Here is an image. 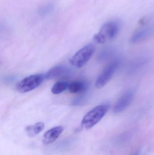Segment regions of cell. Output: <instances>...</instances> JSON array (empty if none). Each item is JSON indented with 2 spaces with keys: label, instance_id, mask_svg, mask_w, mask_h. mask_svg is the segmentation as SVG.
<instances>
[{
  "label": "cell",
  "instance_id": "cell-2",
  "mask_svg": "<svg viewBox=\"0 0 154 155\" xmlns=\"http://www.w3.org/2000/svg\"><path fill=\"white\" fill-rule=\"evenodd\" d=\"M119 30V25L117 22H108L102 26L99 32L94 35V40L98 43H105L114 39L117 35Z\"/></svg>",
  "mask_w": 154,
  "mask_h": 155
},
{
  "label": "cell",
  "instance_id": "cell-4",
  "mask_svg": "<svg viewBox=\"0 0 154 155\" xmlns=\"http://www.w3.org/2000/svg\"><path fill=\"white\" fill-rule=\"evenodd\" d=\"M44 78L45 76L42 74H35L27 76L17 83L16 89L21 93L30 92L39 86Z\"/></svg>",
  "mask_w": 154,
  "mask_h": 155
},
{
  "label": "cell",
  "instance_id": "cell-9",
  "mask_svg": "<svg viewBox=\"0 0 154 155\" xmlns=\"http://www.w3.org/2000/svg\"><path fill=\"white\" fill-rule=\"evenodd\" d=\"M150 33V29L147 27H143L137 30L131 37V42L133 43L138 42L145 39Z\"/></svg>",
  "mask_w": 154,
  "mask_h": 155
},
{
  "label": "cell",
  "instance_id": "cell-15",
  "mask_svg": "<svg viewBox=\"0 0 154 155\" xmlns=\"http://www.w3.org/2000/svg\"><path fill=\"white\" fill-rule=\"evenodd\" d=\"M132 155H141L140 153V152L139 151H137L136 152H135L134 154Z\"/></svg>",
  "mask_w": 154,
  "mask_h": 155
},
{
  "label": "cell",
  "instance_id": "cell-12",
  "mask_svg": "<svg viewBox=\"0 0 154 155\" xmlns=\"http://www.w3.org/2000/svg\"><path fill=\"white\" fill-rule=\"evenodd\" d=\"M69 84L67 82H58L53 85L51 88V92L54 94H58L62 93L66 89H68Z\"/></svg>",
  "mask_w": 154,
  "mask_h": 155
},
{
  "label": "cell",
  "instance_id": "cell-3",
  "mask_svg": "<svg viewBox=\"0 0 154 155\" xmlns=\"http://www.w3.org/2000/svg\"><path fill=\"white\" fill-rule=\"evenodd\" d=\"M96 50L95 45L92 44L87 45L79 50L70 59L69 62L73 66L81 68L90 60Z\"/></svg>",
  "mask_w": 154,
  "mask_h": 155
},
{
  "label": "cell",
  "instance_id": "cell-14",
  "mask_svg": "<svg viewBox=\"0 0 154 155\" xmlns=\"http://www.w3.org/2000/svg\"><path fill=\"white\" fill-rule=\"evenodd\" d=\"M113 53V50L111 48H107L106 49L104 52H103V54L102 56H103V58H106L109 57V55H111Z\"/></svg>",
  "mask_w": 154,
  "mask_h": 155
},
{
  "label": "cell",
  "instance_id": "cell-8",
  "mask_svg": "<svg viewBox=\"0 0 154 155\" xmlns=\"http://www.w3.org/2000/svg\"><path fill=\"white\" fill-rule=\"evenodd\" d=\"M69 69L67 66L59 65L51 68L45 74V79H52L65 75L68 72Z\"/></svg>",
  "mask_w": 154,
  "mask_h": 155
},
{
  "label": "cell",
  "instance_id": "cell-7",
  "mask_svg": "<svg viewBox=\"0 0 154 155\" xmlns=\"http://www.w3.org/2000/svg\"><path fill=\"white\" fill-rule=\"evenodd\" d=\"M64 129L63 127L59 126L47 131L43 136L42 142L43 143L49 145L54 143L59 137Z\"/></svg>",
  "mask_w": 154,
  "mask_h": 155
},
{
  "label": "cell",
  "instance_id": "cell-11",
  "mask_svg": "<svg viewBox=\"0 0 154 155\" xmlns=\"http://www.w3.org/2000/svg\"><path fill=\"white\" fill-rule=\"evenodd\" d=\"M44 127V124L42 122L36 123L33 125L29 126L25 128L26 132L30 137L37 135L42 131Z\"/></svg>",
  "mask_w": 154,
  "mask_h": 155
},
{
  "label": "cell",
  "instance_id": "cell-13",
  "mask_svg": "<svg viewBox=\"0 0 154 155\" xmlns=\"http://www.w3.org/2000/svg\"><path fill=\"white\" fill-rule=\"evenodd\" d=\"M53 8V5L52 3H48L40 7L39 10V14L41 15H45L50 12Z\"/></svg>",
  "mask_w": 154,
  "mask_h": 155
},
{
  "label": "cell",
  "instance_id": "cell-6",
  "mask_svg": "<svg viewBox=\"0 0 154 155\" xmlns=\"http://www.w3.org/2000/svg\"><path fill=\"white\" fill-rule=\"evenodd\" d=\"M134 96L133 91L129 90L126 92L118 100L114 107V112L117 114L124 110L131 104Z\"/></svg>",
  "mask_w": 154,
  "mask_h": 155
},
{
  "label": "cell",
  "instance_id": "cell-5",
  "mask_svg": "<svg viewBox=\"0 0 154 155\" xmlns=\"http://www.w3.org/2000/svg\"><path fill=\"white\" fill-rule=\"evenodd\" d=\"M119 64L120 61L115 60L108 64L97 78L96 82V87L100 88L105 86L113 77Z\"/></svg>",
  "mask_w": 154,
  "mask_h": 155
},
{
  "label": "cell",
  "instance_id": "cell-1",
  "mask_svg": "<svg viewBox=\"0 0 154 155\" xmlns=\"http://www.w3.org/2000/svg\"><path fill=\"white\" fill-rule=\"evenodd\" d=\"M109 108L108 105H101L96 107L83 117L81 127L86 129L92 128L105 116Z\"/></svg>",
  "mask_w": 154,
  "mask_h": 155
},
{
  "label": "cell",
  "instance_id": "cell-10",
  "mask_svg": "<svg viewBox=\"0 0 154 155\" xmlns=\"http://www.w3.org/2000/svg\"><path fill=\"white\" fill-rule=\"evenodd\" d=\"M86 86L84 82L75 81L69 84L68 90L72 94H80L86 91Z\"/></svg>",
  "mask_w": 154,
  "mask_h": 155
}]
</instances>
